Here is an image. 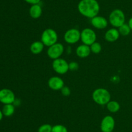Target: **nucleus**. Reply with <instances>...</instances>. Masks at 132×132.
I'll return each mask as SVG.
<instances>
[{
    "instance_id": "obj_7",
    "label": "nucleus",
    "mask_w": 132,
    "mask_h": 132,
    "mask_svg": "<svg viewBox=\"0 0 132 132\" xmlns=\"http://www.w3.org/2000/svg\"><path fill=\"white\" fill-rule=\"evenodd\" d=\"M64 51V47L61 43L57 42L56 43L48 47L47 49V55L53 60L61 58Z\"/></svg>"
},
{
    "instance_id": "obj_24",
    "label": "nucleus",
    "mask_w": 132,
    "mask_h": 132,
    "mask_svg": "<svg viewBox=\"0 0 132 132\" xmlns=\"http://www.w3.org/2000/svg\"><path fill=\"white\" fill-rule=\"evenodd\" d=\"M79 69V64L76 62H71L69 63V70L76 71Z\"/></svg>"
},
{
    "instance_id": "obj_6",
    "label": "nucleus",
    "mask_w": 132,
    "mask_h": 132,
    "mask_svg": "<svg viewBox=\"0 0 132 132\" xmlns=\"http://www.w3.org/2000/svg\"><path fill=\"white\" fill-rule=\"evenodd\" d=\"M96 40V33L91 28H85L81 31V41L83 44L90 46Z\"/></svg>"
},
{
    "instance_id": "obj_23",
    "label": "nucleus",
    "mask_w": 132,
    "mask_h": 132,
    "mask_svg": "<svg viewBox=\"0 0 132 132\" xmlns=\"http://www.w3.org/2000/svg\"><path fill=\"white\" fill-rule=\"evenodd\" d=\"M61 92L64 97H68L71 94V90L70 87H68V86H65V85L61 89Z\"/></svg>"
},
{
    "instance_id": "obj_21",
    "label": "nucleus",
    "mask_w": 132,
    "mask_h": 132,
    "mask_svg": "<svg viewBox=\"0 0 132 132\" xmlns=\"http://www.w3.org/2000/svg\"><path fill=\"white\" fill-rule=\"evenodd\" d=\"M52 127L53 126H52L50 124H42L39 127L37 132H52Z\"/></svg>"
},
{
    "instance_id": "obj_19",
    "label": "nucleus",
    "mask_w": 132,
    "mask_h": 132,
    "mask_svg": "<svg viewBox=\"0 0 132 132\" xmlns=\"http://www.w3.org/2000/svg\"><path fill=\"white\" fill-rule=\"evenodd\" d=\"M118 31L119 32L120 35L123 36H128L129 34L131 32V30L130 28V26L128 25V23H124L122 25H121V27H119L118 28Z\"/></svg>"
},
{
    "instance_id": "obj_12",
    "label": "nucleus",
    "mask_w": 132,
    "mask_h": 132,
    "mask_svg": "<svg viewBox=\"0 0 132 132\" xmlns=\"http://www.w3.org/2000/svg\"><path fill=\"white\" fill-rule=\"evenodd\" d=\"M48 85L52 90L58 91L61 90L64 86V80L59 76H54L49 78Z\"/></svg>"
},
{
    "instance_id": "obj_27",
    "label": "nucleus",
    "mask_w": 132,
    "mask_h": 132,
    "mask_svg": "<svg viewBox=\"0 0 132 132\" xmlns=\"http://www.w3.org/2000/svg\"><path fill=\"white\" fill-rule=\"evenodd\" d=\"M3 112L1 110H0V121L3 119Z\"/></svg>"
},
{
    "instance_id": "obj_15",
    "label": "nucleus",
    "mask_w": 132,
    "mask_h": 132,
    "mask_svg": "<svg viewBox=\"0 0 132 132\" xmlns=\"http://www.w3.org/2000/svg\"><path fill=\"white\" fill-rule=\"evenodd\" d=\"M43 13V9L39 4L31 5L29 9V14L33 19H38L41 16Z\"/></svg>"
},
{
    "instance_id": "obj_22",
    "label": "nucleus",
    "mask_w": 132,
    "mask_h": 132,
    "mask_svg": "<svg viewBox=\"0 0 132 132\" xmlns=\"http://www.w3.org/2000/svg\"><path fill=\"white\" fill-rule=\"evenodd\" d=\"M52 132H68L67 127L62 124H56L53 126Z\"/></svg>"
},
{
    "instance_id": "obj_18",
    "label": "nucleus",
    "mask_w": 132,
    "mask_h": 132,
    "mask_svg": "<svg viewBox=\"0 0 132 132\" xmlns=\"http://www.w3.org/2000/svg\"><path fill=\"white\" fill-rule=\"evenodd\" d=\"M1 111H2L4 116H10L15 112V106L13 104H4Z\"/></svg>"
},
{
    "instance_id": "obj_8",
    "label": "nucleus",
    "mask_w": 132,
    "mask_h": 132,
    "mask_svg": "<svg viewBox=\"0 0 132 132\" xmlns=\"http://www.w3.org/2000/svg\"><path fill=\"white\" fill-rule=\"evenodd\" d=\"M64 40L68 44L76 43L81 40V32L77 28H70L64 33Z\"/></svg>"
},
{
    "instance_id": "obj_26",
    "label": "nucleus",
    "mask_w": 132,
    "mask_h": 132,
    "mask_svg": "<svg viewBox=\"0 0 132 132\" xmlns=\"http://www.w3.org/2000/svg\"><path fill=\"white\" fill-rule=\"evenodd\" d=\"M128 25L130 26V28H131V30L132 31V17L130 18V19H129V21H128Z\"/></svg>"
},
{
    "instance_id": "obj_14",
    "label": "nucleus",
    "mask_w": 132,
    "mask_h": 132,
    "mask_svg": "<svg viewBox=\"0 0 132 132\" xmlns=\"http://www.w3.org/2000/svg\"><path fill=\"white\" fill-rule=\"evenodd\" d=\"M76 54L78 57L81 58H85L89 56L90 53H92L90 50V47L89 45H85V44H81L79 45L76 50Z\"/></svg>"
},
{
    "instance_id": "obj_16",
    "label": "nucleus",
    "mask_w": 132,
    "mask_h": 132,
    "mask_svg": "<svg viewBox=\"0 0 132 132\" xmlns=\"http://www.w3.org/2000/svg\"><path fill=\"white\" fill-rule=\"evenodd\" d=\"M45 45L41 41H35L30 46V50L34 54H39L43 50Z\"/></svg>"
},
{
    "instance_id": "obj_5",
    "label": "nucleus",
    "mask_w": 132,
    "mask_h": 132,
    "mask_svg": "<svg viewBox=\"0 0 132 132\" xmlns=\"http://www.w3.org/2000/svg\"><path fill=\"white\" fill-rule=\"evenodd\" d=\"M52 65L54 71L59 75H64L69 71V63L62 58L54 60Z\"/></svg>"
},
{
    "instance_id": "obj_9",
    "label": "nucleus",
    "mask_w": 132,
    "mask_h": 132,
    "mask_svg": "<svg viewBox=\"0 0 132 132\" xmlns=\"http://www.w3.org/2000/svg\"><path fill=\"white\" fill-rule=\"evenodd\" d=\"M116 126L114 118L111 115H106L102 119L100 128L102 132H112Z\"/></svg>"
},
{
    "instance_id": "obj_13",
    "label": "nucleus",
    "mask_w": 132,
    "mask_h": 132,
    "mask_svg": "<svg viewBox=\"0 0 132 132\" xmlns=\"http://www.w3.org/2000/svg\"><path fill=\"white\" fill-rule=\"evenodd\" d=\"M120 34L117 28H112L108 29L104 34V39L108 42H115L120 37Z\"/></svg>"
},
{
    "instance_id": "obj_17",
    "label": "nucleus",
    "mask_w": 132,
    "mask_h": 132,
    "mask_svg": "<svg viewBox=\"0 0 132 132\" xmlns=\"http://www.w3.org/2000/svg\"><path fill=\"white\" fill-rule=\"evenodd\" d=\"M106 108L110 113H115L119 111L121 106L117 101L110 100L106 104Z\"/></svg>"
},
{
    "instance_id": "obj_4",
    "label": "nucleus",
    "mask_w": 132,
    "mask_h": 132,
    "mask_svg": "<svg viewBox=\"0 0 132 132\" xmlns=\"http://www.w3.org/2000/svg\"><path fill=\"white\" fill-rule=\"evenodd\" d=\"M58 40V35L56 31L51 28H48L43 31L41 36V41L45 46L50 47L56 43Z\"/></svg>"
},
{
    "instance_id": "obj_25",
    "label": "nucleus",
    "mask_w": 132,
    "mask_h": 132,
    "mask_svg": "<svg viewBox=\"0 0 132 132\" xmlns=\"http://www.w3.org/2000/svg\"><path fill=\"white\" fill-rule=\"evenodd\" d=\"M26 3L30 4V5H36V4H39L41 0H24Z\"/></svg>"
},
{
    "instance_id": "obj_2",
    "label": "nucleus",
    "mask_w": 132,
    "mask_h": 132,
    "mask_svg": "<svg viewBox=\"0 0 132 132\" xmlns=\"http://www.w3.org/2000/svg\"><path fill=\"white\" fill-rule=\"evenodd\" d=\"M92 99L97 104L104 106L111 100V94L105 88H97L92 93Z\"/></svg>"
},
{
    "instance_id": "obj_10",
    "label": "nucleus",
    "mask_w": 132,
    "mask_h": 132,
    "mask_svg": "<svg viewBox=\"0 0 132 132\" xmlns=\"http://www.w3.org/2000/svg\"><path fill=\"white\" fill-rule=\"evenodd\" d=\"M15 100V96L11 89H2L0 90V102L3 104H14Z\"/></svg>"
},
{
    "instance_id": "obj_11",
    "label": "nucleus",
    "mask_w": 132,
    "mask_h": 132,
    "mask_svg": "<svg viewBox=\"0 0 132 132\" xmlns=\"http://www.w3.org/2000/svg\"><path fill=\"white\" fill-rule=\"evenodd\" d=\"M90 22L94 28L99 30L106 28L108 24V19L106 18L99 15L92 18Z\"/></svg>"
},
{
    "instance_id": "obj_20",
    "label": "nucleus",
    "mask_w": 132,
    "mask_h": 132,
    "mask_svg": "<svg viewBox=\"0 0 132 132\" xmlns=\"http://www.w3.org/2000/svg\"><path fill=\"white\" fill-rule=\"evenodd\" d=\"M90 47L91 52L94 53V54H99L102 50L101 44L99 42H97V41H95L94 43L90 45Z\"/></svg>"
},
{
    "instance_id": "obj_1",
    "label": "nucleus",
    "mask_w": 132,
    "mask_h": 132,
    "mask_svg": "<svg viewBox=\"0 0 132 132\" xmlns=\"http://www.w3.org/2000/svg\"><path fill=\"white\" fill-rule=\"evenodd\" d=\"M77 9L81 15L92 19L99 14L100 5L97 0H81L77 5Z\"/></svg>"
},
{
    "instance_id": "obj_3",
    "label": "nucleus",
    "mask_w": 132,
    "mask_h": 132,
    "mask_svg": "<svg viewBox=\"0 0 132 132\" xmlns=\"http://www.w3.org/2000/svg\"><path fill=\"white\" fill-rule=\"evenodd\" d=\"M108 21L111 25L114 28H119L125 23L126 16L122 10L116 9L112 10L109 15Z\"/></svg>"
}]
</instances>
